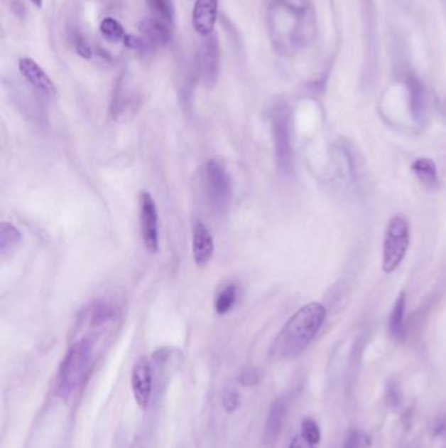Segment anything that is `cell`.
Wrapping results in <instances>:
<instances>
[{"label":"cell","mask_w":446,"mask_h":448,"mask_svg":"<svg viewBox=\"0 0 446 448\" xmlns=\"http://www.w3.org/2000/svg\"><path fill=\"white\" fill-rule=\"evenodd\" d=\"M267 32L273 50L283 57H293L310 48L318 36L313 0H271Z\"/></svg>","instance_id":"1"},{"label":"cell","mask_w":446,"mask_h":448,"mask_svg":"<svg viewBox=\"0 0 446 448\" xmlns=\"http://www.w3.org/2000/svg\"><path fill=\"white\" fill-rule=\"evenodd\" d=\"M325 317L326 309L320 303H309L300 308L281 328L273 341L271 354L284 361L301 356L320 332Z\"/></svg>","instance_id":"2"},{"label":"cell","mask_w":446,"mask_h":448,"mask_svg":"<svg viewBox=\"0 0 446 448\" xmlns=\"http://www.w3.org/2000/svg\"><path fill=\"white\" fill-rule=\"evenodd\" d=\"M91 341L82 338L75 342L59 367L57 387L60 396L67 398L82 385L91 368Z\"/></svg>","instance_id":"3"},{"label":"cell","mask_w":446,"mask_h":448,"mask_svg":"<svg viewBox=\"0 0 446 448\" xmlns=\"http://www.w3.org/2000/svg\"><path fill=\"white\" fill-rule=\"evenodd\" d=\"M202 191L215 213H223L232 199V180L219 159H210L200 169Z\"/></svg>","instance_id":"4"},{"label":"cell","mask_w":446,"mask_h":448,"mask_svg":"<svg viewBox=\"0 0 446 448\" xmlns=\"http://www.w3.org/2000/svg\"><path fill=\"white\" fill-rule=\"evenodd\" d=\"M410 245V228L405 216H394L388 224L384 241L382 269L391 273L403 261Z\"/></svg>","instance_id":"5"},{"label":"cell","mask_w":446,"mask_h":448,"mask_svg":"<svg viewBox=\"0 0 446 448\" xmlns=\"http://www.w3.org/2000/svg\"><path fill=\"white\" fill-rule=\"evenodd\" d=\"M273 147L276 163L284 174L292 169V142H290V116L284 107L275 109L273 113Z\"/></svg>","instance_id":"6"},{"label":"cell","mask_w":446,"mask_h":448,"mask_svg":"<svg viewBox=\"0 0 446 448\" xmlns=\"http://www.w3.org/2000/svg\"><path fill=\"white\" fill-rule=\"evenodd\" d=\"M199 80L208 90L214 88L220 73V46L215 33L205 37L197 53Z\"/></svg>","instance_id":"7"},{"label":"cell","mask_w":446,"mask_h":448,"mask_svg":"<svg viewBox=\"0 0 446 448\" xmlns=\"http://www.w3.org/2000/svg\"><path fill=\"white\" fill-rule=\"evenodd\" d=\"M139 213L141 240L144 244V248L151 255H156L160 248L158 213L156 202L148 191H141L139 196Z\"/></svg>","instance_id":"8"},{"label":"cell","mask_w":446,"mask_h":448,"mask_svg":"<svg viewBox=\"0 0 446 448\" xmlns=\"http://www.w3.org/2000/svg\"><path fill=\"white\" fill-rule=\"evenodd\" d=\"M288 407H290V402L285 396L275 398V401L271 404L268 415L266 418L265 430H263V443L267 447H271L279 440L284 423H285V418L288 415Z\"/></svg>","instance_id":"9"},{"label":"cell","mask_w":446,"mask_h":448,"mask_svg":"<svg viewBox=\"0 0 446 448\" xmlns=\"http://www.w3.org/2000/svg\"><path fill=\"white\" fill-rule=\"evenodd\" d=\"M131 385L138 405L141 407H148L152 395V367L147 358H139L134 365Z\"/></svg>","instance_id":"10"},{"label":"cell","mask_w":446,"mask_h":448,"mask_svg":"<svg viewBox=\"0 0 446 448\" xmlns=\"http://www.w3.org/2000/svg\"><path fill=\"white\" fill-rule=\"evenodd\" d=\"M215 252V242L206 224L200 219H195L192 223V258L195 265L205 266L211 261Z\"/></svg>","instance_id":"11"},{"label":"cell","mask_w":446,"mask_h":448,"mask_svg":"<svg viewBox=\"0 0 446 448\" xmlns=\"http://www.w3.org/2000/svg\"><path fill=\"white\" fill-rule=\"evenodd\" d=\"M18 71L24 76L25 80L34 87L42 95L54 97L57 96V87L54 82L42 70L40 65L31 58H21L18 60Z\"/></svg>","instance_id":"12"},{"label":"cell","mask_w":446,"mask_h":448,"mask_svg":"<svg viewBox=\"0 0 446 448\" xmlns=\"http://www.w3.org/2000/svg\"><path fill=\"white\" fill-rule=\"evenodd\" d=\"M139 31L141 38L148 45L149 50L158 49L168 45L172 40L173 25L168 24L156 17L149 16L141 21Z\"/></svg>","instance_id":"13"},{"label":"cell","mask_w":446,"mask_h":448,"mask_svg":"<svg viewBox=\"0 0 446 448\" xmlns=\"http://www.w3.org/2000/svg\"><path fill=\"white\" fill-rule=\"evenodd\" d=\"M217 9L219 0H195L192 9V26L197 33L203 37L214 33Z\"/></svg>","instance_id":"14"},{"label":"cell","mask_w":446,"mask_h":448,"mask_svg":"<svg viewBox=\"0 0 446 448\" xmlns=\"http://www.w3.org/2000/svg\"><path fill=\"white\" fill-rule=\"evenodd\" d=\"M405 294L402 292L397 299L394 307L391 309L390 319H388V333L391 338L397 341H403L406 337L405 326Z\"/></svg>","instance_id":"15"},{"label":"cell","mask_w":446,"mask_h":448,"mask_svg":"<svg viewBox=\"0 0 446 448\" xmlns=\"http://www.w3.org/2000/svg\"><path fill=\"white\" fill-rule=\"evenodd\" d=\"M84 314L92 328H99L116 317V309L108 302H96L87 308Z\"/></svg>","instance_id":"16"},{"label":"cell","mask_w":446,"mask_h":448,"mask_svg":"<svg viewBox=\"0 0 446 448\" xmlns=\"http://www.w3.org/2000/svg\"><path fill=\"white\" fill-rule=\"evenodd\" d=\"M413 174L420 183L428 189H436L438 186L437 168L430 159L422 158L415 160L413 164Z\"/></svg>","instance_id":"17"},{"label":"cell","mask_w":446,"mask_h":448,"mask_svg":"<svg viewBox=\"0 0 446 448\" xmlns=\"http://www.w3.org/2000/svg\"><path fill=\"white\" fill-rule=\"evenodd\" d=\"M23 242V233L15 224L3 222L0 224V255L7 256Z\"/></svg>","instance_id":"18"},{"label":"cell","mask_w":446,"mask_h":448,"mask_svg":"<svg viewBox=\"0 0 446 448\" xmlns=\"http://www.w3.org/2000/svg\"><path fill=\"white\" fill-rule=\"evenodd\" d=\"M237 302V286L234 283H229L224 286L222 290L217 292L215 298V311L219 315H227L231 312Z\"/></svg>","instance_id":"19"},{"label":"cell","mask_w":446,"mask_h":448,"mask_svg":"<svg viewBox=\"0 0 446 448\" xmlns=\"http://www.w3.org/2000/svg\"><path fill=\"white\" fill-rule=\"evenodd\" d=\"M151 16L160 18L168 24L174 25L175 18V9H174L173 0H146Z\"/></svg>","instance_id":"20"},{"label":"cell","mask_w":446,"mask_h":448,"mask_svg":"<svg viewBox=\"0 0 446 448\" xmlns=\"http://www.w3.org/2000/svg\"><path fill=\"white\" fill-rule=\"evenodd\" d=\"M99 32L104 38H107L110 42L124 41L126 32L124 26L116 21L113 17H105L101 24H99Z\"/></svg>","instance_id":"21"},{"label":"cell","mask_w":446,"mask_h":448,"mask_svg":"<svg viewBox=\"0 0 446 448\" xmlns=\"http://www.w3.org/2000/svg\"><path fill=\"white\" fill-rule=\"evenodd\" d=\"M407 85L410 90L413 110L415 112V114L418 116L424 107V87H423L422 82L415 75H410L407 78Z\"/></svg>","instance_id":"22"},{"label":"cell","mask_w":446,"mask_h":448,"mask_svg":"<svg viewBox=\"0 0 446 448\" xmlns=\"http://www.w3.org/2000/svg\"><path fill=\"white\" fill-rule=\"evenodd\" d=\"M372 438L366 432L360 430H351L344 440L342 448H371Z\"/></svg>","instance_id":"23"},{"label":"cell","mask_w":446,"mask_h":448,"mask_svg":"<svg viewBox=\"0 0 446 448\" xmlns=\"http://www.w3.org/2000/svg\"><path fill=\"white\" fill-rule=\"evenodd\" d=\"M308 442H310L314 446H317L321 442V429L318 423L313 418L306 417L301 422V432H300Z\"/></svg>","instance_id":"24"},{"label":"cell","mask_w":446,"mask_h":448,"mask_svg":"<svg viewBox=\"0 0 446 448\" xmlns=\"http://www.w3.org/2000/svg\"><path fill=\"white\" fill-rule=\"evenodd\" d=\"M385 401L388 407L391 409H398L403 402V393H402L399 383L396 379L388 380L386 392H385Z\"/></svg>","instance_id":"25"},{"label":"cell","mask_w":446,"mask_h":448,"mask_svg":"<svg viewBox=\"0 0 446 448\" xmlns=\"http://www.w3.org/2000/svg\"><path fill=\"white\" fill-rule=\"evenodd\" d=\"M72 40H74V46L75 50H76V53H77L82 58L91 59V46H89V43H88V42L85 41V38H84L83 36L79 33L75 34Z\"/></svg>","instance_id":"26"},{"label":"cell","mask_w":446,"mask_h":448,"mask_svg":"<svg viewBox=\"0 0 446 448\" xmlns=\"http://www.w3.org/2000/svg\"><path fill=\"white\" fill-rule=\"evenodd\" d=\"M223 405L227 412H233L240 405V395L237 390H228L223 396Z\"/></svg>","instance_id":"27"},{"label":"cell","mask_w":446,"mask_h":448,"mask_svg":"<svg viewBox=\"0 0 446 448\" xmlns=\"http://www.w3.org/2000/svg\"><path fill=\"white\" fill-rule=\"evenodd\" d=\"M240 382L244 385H254L258 383V373L254 368H246L241 373Z\"/></svg>","instance_id":"28"},{"label":"cell","mask_w":446,"mask_h":448,"mask_svg":"<svg viewBox=\"0 0 446 448\" xmlns=\"http://www.w3.org/2000/svg\"><path fill=\"white\" fill-rule=\"evenodd\" d=\"M315 446L312 444L310 442H308V440L300 434V435H296L292 442H290V447L288 448H314Z\"/></svg>","instance_id":"29"},{"label":"cell","mask_w":446,"mask_h":448,"mask_svg":"<svg viewBox=\"0 0 446 448\" xmlns=\"http://www.w3.org/2000/svg\"><path fill=\"white\" fill-rule=\"evenodd\" d=\"M31 1L33 3L36 7H38V9H40V7H41L42 6V0H31Z\"/></svg>","instance_id":"30"}]
</instances>
